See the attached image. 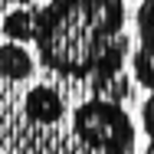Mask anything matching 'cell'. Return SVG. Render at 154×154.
<instances>
[{
	"instance_id": "cell-3",
	"label": "cell",
	"mask_w": 154,
	"mask_h": 154,
	"mask_svg": "<svg viewBox=\"0 0 154 154\" xmlns=\"http://www.w3.org/2000/svg\"><path fill=\"white\" fill-rule=\"evenodd\" d=\"M131 79L144 92H154V0L134 7V46H131Z\"/></svg>"
},
{
	"instance_id": "cell-1",
	"label": "cell",
	"mask_w": 154,
	"mask_h": 154,
	"mask_svg": "<svg viewBox=\"0 0 154 154\" xmlns=\"http://www.w3.org/2000/svg\"><path fill=\"white\" fill-rule=\"evenodd\" d=\"M36 62L59 82L122 102L131 95L125 0H46L36 10Z\"/></svg>"
},
{
	"instance_id": "cell-7",
	"label": "cell",
	"mask_w": 154,
	"mask_h": 154,
	"mask_svg": "<svg viewBox=\"0 0 154 154\" xmlns=\"http://www.w3.org/2000/svg\"><path fill=\"white\" fill-rule=\"evenodd\" d=\"M20 3H33V0H0V17H3L10 7H20Z\"/></svg>"
},
{
	"instance_id": "cell-4",
	"label": "cell",
	"mask_w": 154,
	"mask_h": 154,
	"mask_svg": "<svg viewBox=\"0 0 154 154\" xmlns=\"http://www.w3.org/2000/svg\"><path fill=\"white\" fill-rule=\"evenodd\" d=\"M36 53L26 49V43H13V39H3L0 43V82L3 85H20V82H30L36 75Z\"/></svg>"
},
{
	"instance_id": "cell-6",
	"label": "cell",
	"mask_w": 154,
	"mask_h": 154,
	"mask_svg": "<svg viewBox=\"0 0 154 154\" xmlns=\"http://www.w3.org/2000/svg\"><path fill=\"white\" fill-rule=\"evenodd\" d=\"M141 131L148 138L141 154H154V92H148V98L141 102Z\"/></svg>"
},
{
	"instance_id": "cell-2",
	"label": "cell",
	"mask_w": 154,
	"mask_h": 154,
	"mask_svg": "<svg viewBox=\"0 0 154 154\" xmlns=\"http://www.w3.org/2000/svg\"><path fill=\"white\" fill-rule=\"evenodd\" d=\"M17 122L26 128H56L69 118V98L56 82H33L17 98Z\"/></svg>"
},
{
	"instance_id": "cell-5",
	"label": "cell",
	"mask_w": 154,
	"mask_h": 154,
	"mask_svg": "<svg viewBox=\"0 0 154 154\" xmlns=\"http://www.w3.org/2000/svg\"><path fill=\"white\" fill-rule=\"evenodd\" d=\"M36 10H39V3L10 7L0 17V36L13 39V43H33V36H36Z\"/></svg>"
}]
</instances>
